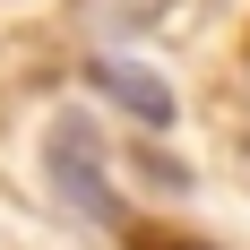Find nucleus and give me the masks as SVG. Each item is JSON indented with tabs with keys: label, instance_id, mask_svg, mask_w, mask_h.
I'll use <instances>...</instances> for the list:
<instances>
[{
	"label": "nucleus",
	"instance_id": "1",
	"mask_svg": "<svg viewBox=\"0 0 250 250\" xmlns=\"http://www.w3.org/2000/svg\"><path fill=\"white\" fill-rule=\"evenodd\" d=\"M43 173H52V199L69 207L78 225H95V233H129V207H121V190H112V173H104V138L86 121H52V138H43Z\"/></svg>",
	"mask_w": 250,
	"mask_h": 250
},
{
	"label": "nucleus",
	"instance_id": "2",
	"mask_svg": "<svg viewBox=\"0 0 250 250\" xmlns=\"http://www.w3.org/2000/svg\"><path fill=\"white\" fill-rule=\"evenodd\" d=\"M86 86H104V95L121 104V112H138L147 129H173V86L155 69H138V61H112V52H104L95 69H86Z\"/></svg>",
	"mask_w": 250,
	"mask_h": 250
},
{
	"label": "nucleus",
	"instance_id": "3",
	"mask_svg": "<svg viewBox=\"0 0 250 250\" xmlns=\"http://www.w3.org/2000/svg\"><path fill=\"white\" fill-rule=\"evenodd\" d=\"M86 18H95V26H155L164 0H86Z\"/></svg>",
	"mask_w": 250,
	"mask_h": 250
},
{
	"label": "nucleus",
	"instance_id": "4",
	"mask_svg": "<svg viewBox=\"0 0 250 250\" xmlns=\"http://www.w3.org/2000/svg\"><path fill=\"white\" fill-rule=\"evenodd\" d=\"M138 250H216V242H199V233H138Z\"/></svg>",
	"mask_w": 250,
	"mask_h": 250
}]
</instances>
